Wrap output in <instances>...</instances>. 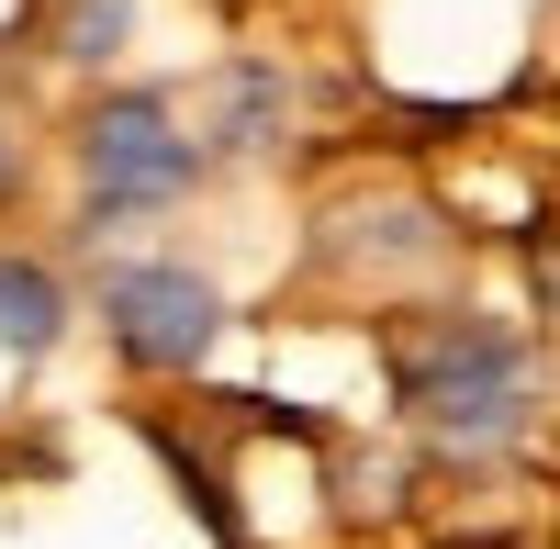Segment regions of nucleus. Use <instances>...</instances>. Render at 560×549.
<instances>
[{
    "mask_svg": "<svg viewBox=\"0 0 560 549\" xmlns=\"http://www.w3.org/2000/svg\"><path fill=\"white\" fill-rule=\"evenodd\" d=\"M382 371H393V416L427 448H448V460H504L538 427V359L504 314H471V303L393 314Z\"/></svg>",
    "mask_w": 560,
    "mask_h": 549,
    "instance_id": "nucleus-1",
    "label": "nucleus"
},
{
    "mask_svg": "<svg viewBox=\"0 0 560 549\" xmlns=\"http://www.w3.org/2000/svg\"><path fill=\"white\" fill-rule=\"evenodd\" d=\"M191 179H202V135H179L168 90H113V102L79 113V213H90V236L191 202Z\"/></svg>",
    "mask_w": 560,
    "mask_h": 549,
    "instance_id": "nucleus-2",
    "label": "nucleus"
},
{
    "mask_svg": "<svg viewBox=\"0 0 560 549\" xmlns=\"http://www.w3.org/2000/svg\"><path fill=\"white\" fill-rule=\"evenodd\" d=\"M102 337H113L124 371L179 382V371H202V359H213L224 292L202 281L191 258H124V269H102Z\"/></svg>",
    "mask_w": 560,
    "mask_h": 549,
    "instance_id": "nucleus-3",
    "label": "nucleus"
},
{
    "mask_svg": "<svg viewBox=\"0 0 560 549\" xmlns=\"http://www.w3.org/2000/svg\"><path fill=\"white\" fill-rule=\"evenodd\" d=\"M448 247V224L427 213V202H337V213H325V236H314V258L325 269H427Z\"/></svg>",
    "mask_w": 560,
    "mask_h": 549,
    "instance_id": "nucleus-4",
    "label": "nucleus"
},
{
    "mask_svg": "<svg viewBox=\"0 0 560 549\" xmlns=\"http://www.w3.org/2000/svg\"><path fill=\"white\" fill-rule=\"evenodd\" d=\"M280 147H292V79H280L269 57L213 68V135H202V157H280Z\"/></svg>",
    "mask_w": 560,
    "mask_h": 549,
    "instance_id": "nucleus-5",
    "label": "nucleus"
},
{
    "mask_svg": "<svg viewBox=\"0 0 560 549\" xmlns=\"http://www.w3.org/2000/svg\"><path fill=\"white\" fill-rule=\"evenodd\" d=\"M68 337V281L23 247H0V359H45Z\"/></svg>",
    "mask_w": 560,
    "mask_h": 549,
    "instance_id": "nucleus-6",
    "label": "nucleus"
},
{
    "mask_svg": "<svg viewBox=\"0 0 560 549\" xmlns=\"http://www.w3.org/2000/svg\"><path fill=\"white\" fill-rule=\"evenodd\" d=\"M124 34H135V0H68L57 12V57L68 68H113Z\"/></svg>",
    "mask_w": 560,
    "mask_h": 549,
    "instance_id": "nucleus-7",
    "label": "nucleus"
},
{
    "mask_svg": "<svg viewBox=\"0 0 560 549\" xmlns=\"http://www.w3.org/2000/svg\"><path fill=\"white\" fill-rule=\"evenodd\" d=\"M12 168H23V147H12V124H0V191H12Z\"/></svg>",
    "mask_w": 560,
    "mask_h": 549,
    "instance_id": "nucleus-8",
    "label": "nucleus"
},
{
    "mask_svg": "<svg viewBox=\"0 0 560 549\" xmlns=\"http://www.w3.org/2000/svg\"><path fill=\"white\" fill-rule=\"evenodd\" d=\"M459 549H516V538H459Z\"/></svg>",
    "mask_w": 560,
    "mask_h": 549,
    "instance_id": "nucleus-9",
    "label": "nucleus"
}]
</instances>
